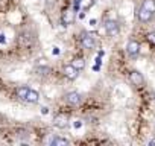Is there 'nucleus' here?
<instances>
[{"mask_svg": "<svg viewBox=\"0 0 155 146\" xmlns=\"http://www.w3.org/2000/svg\"><path fill=\"white\" fill-rule=\"evenodd\" d=\"M67 125H68V119H67L65 114H56L53 117V126H56L59 129H64Z\"/></svg>", "mask_w": 155, "mask_h": 146, "instance_id": "0eeeda50", "label": "nucleus"}, {"mask_svg": "<svg viewBox=\"0 0 155 146\" xmlns=\"http://www.w3.org/2000/svg\"><path fill=\"white\" fill-rule=\"evenodd\" d=\"M28 91H29V87H28V85H21V87H18V88L15 90V95H17V98H18L20 101H25Z\"/></svg>", "mask_w": 155, "mask_h": 146, "instance_id": "4468645a", "label": "nucleus"}, {"mask_svg": "<svg viewBox=\"0 0 155 146\" xmlns=\"http://www.w3.org/2000/svg\"><path fill=\"white\" fill-rule=\"evenodd\" d=\"M37 73H38V75L46 76V75H49V73H50V67L49 65H38L37 67Z\"/></svg>", "mask_w": 155, "mask_h": 146, "instance_id": "dca6fc26", "label": "nucleus"}, {"mask_svg": "<svg viewBox=\"0 0 155 146\" xmlns=\"http://www.w3.org/2000/svg\"><path fill=\"white\" fill-rule=\"evenodd\" d=\"M71 65L76 68V70H84L85 68V61H84V58H81V56H76L74 59H73V62H71Z\"/></svg>", "mask_w": 155, "mask_h": 146, "instance_id": "f8f14e48", "label": "nucleus"}, {"mask_svg": "<svg viewBox=\"0 0 155 146\" xmlns=\"http://www.w3.org/2000/svg\"><path fill=\"white\" fill-rule=\"evenodd\" d=\"M126 52H128L129 56H137V55L140 53V44H138V41L131 40V41L126 44Z\"/></svg>", "mask_w": 155, "mask_h": 146, "instance_id": "423d86ee", "label": "nucleus"}, {"mask_svg": "<svg viewBox=\"0 0 155 146\" xmlns=\"http://www.w3.org/2000/svg\"><path fill=\"white\" fill-rule=\"evenodd\" d=\"M149 144H155V138H153V140H150V141H149Z\"/></svg>", "mask_w": 155, "mask_h": 146, "instance_id": "a211bd4d", "label": "nucleus"}, {"mask_svg": "<svg viewBox=\"0 0 155 146\" xmlns=\"http://www.w3.org/2000/svg\"><path fill=\"white\" fill-rule=\"evenodd\" d=\"M141 8H144L147 12H150L152 15L155 14V0H144Z\"/></svg>", "mask_w": 155, "mask_h": 146, "instance_id": "ddd939ff", "label": "nucleus"}, {"mask_svg": "<svg viewBox=\"0 0 155 146\" xmlns=\"http://www.w3.org/2000/svg\"><path fill=\"white\" fill-rule=\"evenodd\" d=\"M64 101H65V104L76 107V105H79V104H81L82 96H81V93H78V91H68V93H65Z\"/></svg>", "mask_w": 155, "mask_h": 146, "instance_id": "7ed1b4c3", "label": "nucleus"}, {"mask_svg": "<svg viewBox=\"0 0 155 146\" xmlns=\"http://www.w3.org/2000/svg\"><path fill=\"white\" fill-rule=\"evenodd\" d=\"M81 44H82V47L84 49H94V46H96V37L93 35V34H90V32H82V35H81Z\"/></svg>", "mask_w": 155, "mask_h": 146, "instance_id": "f257e3e1", "label": "nucleus"}, {"mask_svg": "<svg viewBox=\"0 0 155 146\" xmlns=\"http://www.w3.org/2000/svg\"><path fill=\"white\" fill-rule=\"evenodd\" d=\"M62 71H64V76H65L67 79H70V81H74V79L78 78V75H79V70H76L71 64L64 65Z\"/></svg>", "mask_w": 155, "mask_h": 146, "instance_id": "39448f33", "label": "nucleus"}, {"mask_svg": "<svg viewBox=\"0 0 155 146\" xmlns=\"http://www.w3.org/2000/svg\"><path fill=\"white\" fill-rule=\"evenodd\" d=\"M62 25L64 26H68V25H71L73 23V20H74V14H73V11H64V14H62Z\"/></svg>", "mask_w": 155, "mask_h": 146, "instance_id": "9d476101", "label": "nucleus"}, {"mask_svg": "<svg viewBox=\"0 0 155 146\" xmlns=\"http://www.w3.org/2000/svg\"><path fill=\"white\" fill-rule=\"evenodd\" d=\"M135 15H137V18H138L140 22H143V23H147V22H150V18H152V14L147 12L144 8H138V9L135 11Z\"/></svg>", "mask_w": 155, "mask_h": 146, "instance_id": "6e6552de", "label": "nucleus"}, {"mask_svg": "<svg viewBox=\"0 0 155 146\" xmlns=\"http://www.w3.org/2000/svg\"><path fill=\"white\" fill-rule=\"evenodd\" d=\"M129 81H131L132 85H135V87H143V85H144V78H143V75H141L138 70H132V71L129 73Z\"/></svg>", "mask_w": 155, "mask_h": 146, "instance_id": "20e7f679", "label": "nucleus"}, {"mask_svg": "<svg viewBox=\"0 0 155 146\" xmlns=\"http://www.w3.org/2000/svg\"><path fill=\"white\" fill-rule=\"evenodd\" d=\"M50 144H53V146H67V144H70V140L64 138V137H53L50 140Z\"/></svg>", "mask_w": 155, "mask_h": 146, "instance_id": "9b49d317", "label": "nucleus"}, {"mask_svg": "<svg viewBox=\"0 0 155 146\" xmlns=\"http://www.w3.org/2000/svg\"><path fill=\"white\" fill-rule=\"evenodd\" d=\"M38 101H40V93L35 91V90H32V88H29V91H28V95H26V98H25V102L37 104Z\"/></svg>", "mask_w": 155, "mask_h": 146, "instance_id": "1a4fd4ad", "label": "nucleus"}, {"mask_svg": "<svg viewBox=\"0 0 155 146\" xmlns=\"http://www.w3.org/2000/svg\"><path fill=\"white\" fill-rule=\"evenodd\" d=\"M105 31H107V34H108V37H117L119 35V32H120V25H119V22L117 20H107V23H105Z\"/></svg>", "mask_w": 155, "mask_h": 146, "instance_id": "f03ea898", "label": "nucleus"}, {"mask_svg": "<svg viewBox=\"0 0 155 146\" xmlns=\"http://www.w3.org/2000/svg\"><path fill=\"white\" fill-rule=\"evenodd\" d=\"M147 41L155 46V32H149V34H147Z\"/></svg>", "mask_w": 155, "mask_h": 146, "instance_id": "f3484780", "label": "nucleus"}, {"mask_svg": "<svg viewBox=\"0 0 155 146\" xmlns=\"http://www.w3.org/2000/svg\"><path fill=\"white\" fill-rule=\"evenodd\" d=\"M20 41H21V44L29 46V44L34 41V37H31L29 34H26V32H25V34H21V35H20Z\"/></svg>", "mask_w": 155, "mask_h": 146, "instance_id": "2eb2a0df", "label": "nucleus"}]
</instances>
